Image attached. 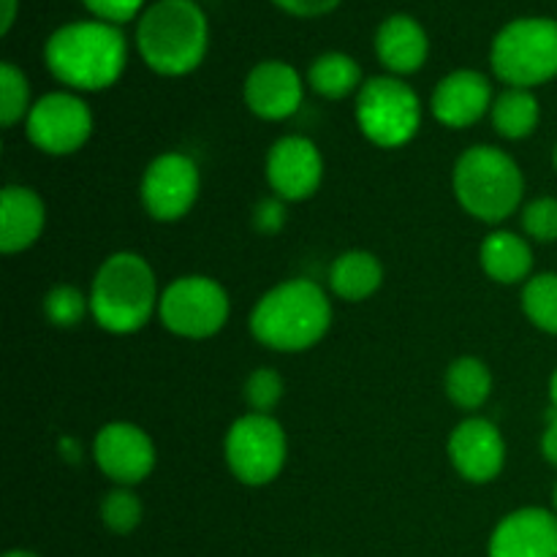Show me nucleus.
Returning <instances> with one entry per match:
<instances>
[{
    "instance_id": "19",
    "label": "nucleus",
    "mask_w": 557,
    "mask_h": 557,
    "mask_svg": "<svg viewBox=\"0 0 557 557\" xmlns=\"http://www.w3.org/2000/svg\"><path fill=\"white\" fill-rule=\"evenodd\" d=\"M47 228V205L27 185H5L0 194V250L16 256L30 250Z\"/></svg>"
},
{
    "instance_id": "11",
    "label": "nucleus",
    "mask_w": 557,
    "mask_h": 557,
    "mask_svg": "<svg viewBox=\"0 0 557 557\" xmlns=\"http://www.w3.org/2000/svg\"><path fill=\"white\" fill-rule=\"evenodd\" d=\"M201 194L199 163L188 152L169 150L152 158L141 172L139 201L158 223H177L196 207Z\"/></svg>"
},
{
    "instance_id": "35",
    "label": "nucleus",
    "mask_w": 557,
    "mask_h": 557,
    "mask_svg": "<svg viewBox=\"0 0 557 557\" xmlns=\"http://www.w3.org/2000/svg\"><path fill=\"white\" fill-rule=\"evenodd\" d=\"M16 9H20V0H3V20H0V33H9L14 27Z\"/></svg>"
},
{
    "instance_id": "4",
    "label": "nucleus",
    "mask_w": 557,
    "mask_h": 557,
    "mask_svg": "<svg viewBox=\"0 0 557 557\" xmlns=\"http://www.w3.org/2000/svg\"><path fill=\"white\" fill-rule=\"evenodd\" d=\"M158 275L136 250H117L98 264L90 283V319L109 335H136L158 315Z\"/></svg>"
},
{
    "instance_id": "17",
    "label": "nucleus",
    "mask_w": 557,
    "mask_h": 557,
    "mask_svg": "<svg viewBox=\"0 0 557 557\" xmlns=\"http://www.w3.org/2000/svg\"><path fill=\"white\" fill-rule=\"evenodd\" d=\"M490 557H557V515L542 506H525L495 525Z\"/></svg>"
},
{
    "instance_id": "13",
    "label": "nucleus",
    "mask_w": 557,
    "mask_h": 557,
    "mask_svg": "<svg viewBox=\"0 0 557 557\" xmlns=\"http://www.w3.org/2000/svg\"><path fill=\"white\" fill-rule=\"evenodd\" d=\"M267 185L272 196L286 205L308 201L324 183V156L319 145L302 134H288L272 141L264 161Z\"/></svg>"
},
{
    "instance_id": "6",
    "label": "nucleus",
    "mask_w": 557,
    "mask_h": 557,
    "mask_svg": "<svg viewBox=\"0 0 557 557\" xmlns=\"http://www.w3.org/2000/svg\"><path fill=\"white\" fill-rule=\"evenodd\" d=\"M490 69L506 87L533 90L557 76V20L520 16L500 27L490 47Z\"/></svg>"
},
{
    "instance_id": "2",
    "label": "nucleus",
    "mask_w": 557,
    "mask_h": 557,
    "mask_svg": "<svg viewBox=\"0 0 557 557\" xmlns=\"http://www.w3.org/2000/svg\"><path fill=\"white\" fill-rule=\"evenodd\" d=\"M332 326V299L310 277H292L256 299L248 330L259 346L277 354H302L319 346Z\"/></svg>"
},
{
    "instance_id": "20",
    "label": "nucleus",
    "mask_w": 557,
    "mask_h": 557,
    "mask_svg": "<svg viewBox=\"0 0 557 557\" xmlns=\"http://www.w3.org/2000/svg\"><path fill=\"white\" fill-rule=\"evenodd\" d=\"M479 264L482 272L498 286H525L533 272V248L528 237L509 232V228H495L479 245Z\"/></svg>"
},
{
    "instance_id": "3",
    "label": "nucleus",
    "mask_w": 557,
    "mask_h": 557,
    "mask_svg": "<svg viewBox=\"0 0 557 557\" xmlns=\"http://www.w3.org/2000/svg\"><path fill=\"white\" fill-rule=\"evenodd\" d=\"M136 52L158 76H188L210 49V20L196 0H156L136 20Z\"/></svg>"
},
{
    "instance_id": "18",
    "label": "nucleus",
    "mask_w": 557,
    "mask_h": 557,
    "mask_svg": "<svg viewBox=\"0 0 557 557\" xmlns=\"http://www.w3.org/2000/svg\"><path fill=\"white\" fill-rule=\"evenodd\" d=\"M375 58L386 74L406 76L424 69L430 58V36L422 22L408 14H392L375 30Z\"/></svg>"
},
{
    "instance_id": "8",
    "label": "nucleus",
    "mask_w": 557,
    "mask_h": 557,
    "mask_svg": "<svg viewBox=\"0 0 557 557\" xmlns=\"http://www.w3.org/2000/svg\"><path fill=\"white\" fill-rule=\"evenodd\" d=\"M223 457L245 487H267L281 479L288 462V435L272 413H243L223 438Z\"/></svg>"
},
{
    "instance_id": "10",
    "label": "nucleus",
    "mask_w": 557,
    "mask_h": 557,
    "mask_svg": "<svg viewBox=\"0 0 557 557\" xmlns=\"http://www.w3.org/2000/svg\"><path fill=\"white\" fill-rule=\"evenodd\" d=\"M96 117L79 92L52 90L36 98L25 120L27 141L38 152L52 158H65L79 152L90 141Z\"/></svg>"
},
{
    "instance_id": "30",
    "label": "nucleus",
    "mask_w": 557,
    "mask_h": 557,
    "mask_svg": "<svg viewBox=\"0 0 557 557\" xmlns=\"http://www.w3.org/2000/svg\"><path fill=\"white\" fill-rule=\"evenodd\" d=\"M522 232L533 243H557V199L555 196H539L522 207Z\"/></svg>"
},
{
    "instance_id": "1",
    "label": "nucleus",
    "mask_w": 557,
    "mask_h": 557,
    "mask_svg": "<svg viewBox=\"0 0 557 557\" xmlns=\"http://www.w3.org/2000/svg\"><path fill=\"white\" fill-rule=\"evenodd\" d=\"M49 74L74 92H101L120 82L128 65V38L117 25L76 20L54 27L44 44Z\"/></svg>"
},
{
    "instance_id": "22",
    "label": "nucleus",
    "mask_w": 557,
    "mask_h": 557,
    "mask_svg": "<svg viewBox=\"0 0 557 557\" xmlns=\"http://www.w3.org/2000/svg\"><path fill=\"white\" fill-rule=\"evenodd\" d=\"M490 123L495 134L506 141H522L536 134L542 123V107L533 90L522 87H504L495 92L493 109H490Z\"/></svg>"
},
{
    "instance_id": "33",
    "label": "nucleus",
    "mask_w": 557,
    "mask_h": 557,
    "mask_svg": "<svg viewBox=\"0 0 557 557\" xmlns=\"http://www.w3.org/2000/svg\"><path fill=\"white\" fill-rule=\"evenodd\" d=\"M286 201H281L277 196H272V199H264L259 207H256V228H259L261 234H275L277 228L286 223Z\"/></svg>"
},
{
    "instance_id": "16",
    "label": "nucleus",
    "mask_w": 557,
    "mask_h": 557,
    "mask_svg": "<svg viewBox=\"0 0 557 557\" xmlns=\"http://www.w3.org/2000/svg\"><path fill=\"white\" fill-rule=\"evenodd\" d=\"M495 90L487 74L476 69L449 71L430 96V112L444 128L466 131L493 109Z\"/></svg>"
},
{
    "instance_id": "37",
    "label": "nucleus",
    "mask_w": 557,
    "mask_h": 557,
    "mask_svg": "<svg viewBox=\"0 0 557 557\" xmlns=\"http://www.w3.org/2000/svg\"><path fill=\"white\" fill-rule=\"evenodd\" d=\"M3 557H38V555L30 553V549H11V553H5Z\"/></svg>"
},
{
    "instance_id": "15",
    "label": "nucleus",
    "mask_w": 557,
    "mask_h": 557,
    "mask_svg": "<svg viewBox=\"0 0 557 557\" xmlns=\"http://www.w3.org/2000/svg\"><path fill=\"white\" fill-rule=\"evenodd\" d=\"M305 82L308 79L286 60H261L245 76V107L264 123H283L302 107Z\"/></svg>"
},
{
    "instance_id": "5",
    "label": "nucleus",
    "mask_w": 557,
    "mask_h": 557,
    "mask_svg": "<svg viewBox=\"0 0 557 557\" xmlns=\"http://www.w3.org/2000/svg\"><path fill=\"white\" fill-rule=\"evenodd\" d=\"M451 194L473 221L498 226L522 207L525 174L520 163L500 147L473 145L455 161Z\"/></svg>"
},
{
    "instance_id": "31",
    "label": "nucleus",
    "mask_w": 557,
    "mask_h": 557,
    "mask_svg": "<svg viewBox=\"0 0 557 557\" xmlns=\"http://www.w3.org/2000/svg\"><path fill=\"white\" fill-rule=\"evenodd\" d=\"M92 20L109 22V25H125L131 20H139L147 9V0H82Z\"/></svg>"
},
{
    "instance_id": "32",
    "label": "nucleus",
    "mask_w": 557,
    "mask_h": 557,
    "mask_svg": "<svg viewBox=\"0 0 557 557\" xmlns=\"http://www.w3.org/2000/svg\"><path fill=\"white\" fill-rule=\"evenodd\" d=\"M283 14L299 16V20H315V16H326L343 3V0H272Z\"/></svg>"
},
{
    "instance_id": "23",
    "label": "nucleus",
    "mask_w": 557,
    "mask_h": 557,
    "mask_svg": "<svg viewBox=\"0 0 557 557\" xmlns=\"http://www.w3.org/2000/svg\"><path fill=\"white\" fill-rule=\"evenodd\" d=\"M308 87L315 96L326 98V101H343V98L354 96L362 90L364 74L362 65L357 63V58L346 52H321L319 58L310 63L308 69Z\"/></svg>"
},
{
    "instance_id": "14",
    "label": "nucleus",
    "mask_w": 557,
    "mask_h": 557,
    "mask_svg": "<svg viewBox=\"0 0 557 557\" xmlns=\"http://www.w3.org/2000/svg\"><path fill=\"white\" fill-rule=\"evenodd\" d=\"M446 457L457 476L471 484H490L506 468V441L498 424L484 417H468L449 433Z\"/></svg>"
},
{
    "instance_id": "27",
    "label": "nucleus",
    "mask_w": 557,
    "mask_h": 557,
    "mask_svg": "<svg viewBox=\"0 0 557 557\" xmlns=\"http://www.w3.org/2000/svg\"><path fill=\"white\" fill-rule=\"evenodd\" d=\"M44 315L58 330H74L90 315V294L74 283H58L44 297Z\"/></svg>"
},
{
    "instance_id": "38",
    "label": "nucleus",
    "mask_w": 557,
    "mask_h": 557,
    "mask_svg": "<svg viewBox=\"0 0 557 557\" xmlns=\"http://www.w3.org/2000/svg\"><path fill=\"white\" fill-rule=\"evenodd\" d=\"M553 504H555V515H557V484H555V493H553Z\"/></svg>"
},
{
    "instance_id": "21",
    "label": "nucleus",
    "mask_w": 557,
    "mask_h": 557,
    "mask_svg": "<svg viewBox=\"0 0 557 557\" xmlns=\"http://www.w3.org/2000/svg\"><path fill=\"white\" fill-rule=\"evenodd\" d=\"M330 292L343 302H364L384 286V264L370 250H346L330 264Z\"/></svg>"
},
{
    "instance_id": "25",
    "label": "nucleus",
    "mask_w": 557,
    "mask_h": 557,
    "mask_svg": "<svg viewBox=\"0 0 557 557\" xmlns=\"http://www.w3.org/2000/svg\"><path fill=\"white\" fill-rule=\"evenodd\" d=\"M522 313L536 330L557 337V272H539L522 286Z\"/></svg>"
},
{
    "instance_id": "28",
    "label": "nucleus",
    "mask_w": 557,
    "mask_h": 557,
    "mask_svg": "<svg viewBox=\"0 0 557 557\" xmlns=\"http://www.w3.org/2000/svg\"><path fill=\"white\" fill-rule=\"evenodd\" d=\"M145 520V506L134 487H114L101 498V522L107 531L128 536Z\"/></svg>"
},
{
    "instance_id": "26",
    "label": "nucleus",
    "mask_w": 557,
    "mask_h": 557,
    "mask_svg": "<svg viewBox=\"0 0 557 557\" xmlns=\"http://www.w3.org/2000/svg\"><path fill=\"white\" fill-rule=\"evenodd\" d=\"M33 103H36V98H33L30 79H27L25 71L9 60L0 63V123H3V128L25 123Z\"/></svg>"
},
{
    "instance_id": "29",
    "label": "nucleus",
    "mask_w": 557,
    "mask_h": 557,
    "mask_svg": "<svg viewBox=\"0 0 557 557\" xmlns=\"http://www.w3.org/2000/svg\"><path fill=\"white\" fill-rule=\"evenodd\" d=\"M283 395H286V381L272 368H256L243 384L245 406L250 408V413H272L281 406Z\"/></svg>"
},
{
    "instance_id": "39",
    "label": "nucleus",
    "mask_w": 557,
    "mask_h": 557,
    "mask_svg": "<svg viewBox=\"0 0 557 557\" xmlns=\"http://www.w3.org/2000/svg\"><path fill=\"white\" fill-rule=\"evenodd\" d=\"M553 163H555V172H557V145H555V150H553Z\"/></svg>"
},
{
    "instance_id": "9",
    "label": "nucleus",
    "mask_w": 557,
    "mask_h": 557,
    "mask_svg": "<svg viewBox=\"0 0 557 557\" xmlns=\"http://www.w3.org/2000/svg\"><path fill=\"white\" fill-rule=\"evenodd\" d=\"M232 315V299L221 281L210 275H180L163 286L158 321L183 341H210Z\"/></svg>"
},
{
    "instance_id": "36",
    "label": "nucleus",
    "mask_w": 557,
    "mask_h": 557,
    "mask_svg": "<svg viewBox=\"0 0 557 557\" xmlns=\"http://www.w3.org/2000/svg\"><path fill=\"white\" fill-rule=\"evenodd\" d=\"M549 400H553V406L557 411V368H555V373L549 375Z\"/></svg>"
},
{
    "instance_id": "24",
    "label": "nucleus",
    "mask_w": 557,
    "mask_h": 557,
    "mask_svg": "<svg viewBox=\"0 0 557 557\" xmlns=\"http://www.w3.org/2000/svg\"><path fill=\"white\" fill-rule=\"evenodd\" d=\"M444 389L451 406L473 413L487 406L493 395V370L479 357H457L446 368Z\"/></svg>"
},
{
    "instance_id": "7",
    "label": "nucleus",
    "mask_w": 557,
    "mask_h": 557,
    "mask_svg": "<svg viewBox=\"0 0 557 557\" xmlns=\"http://www.w3.org/2000/svg\"><path fill=\"white\" fill-rule=\"evenodd\" d=\"M357 128L370 145L381 150L406 147L422 128V101L406 79L379 74L364 79L354 98Z\"/></svg>"
},
{
    "instance_id": "34",
    "label": "nucleus",
    "mask_w": 557,
    "mask_h": 557,
    "mask_svg": "<svg viewBox=\"0 0 557 557\" xmlns=\"http://www.w3.org/2000/svg\"><path fill=\"white\" fill-rule=\"evenodd\" d=\"M542 455L549 466L557 468V413L549 419L547 430H544V435H542Z\"/></svg>"
},
{
    "instance_id": "12",
    "label": "nucleus",
    "mask_w": 557,
    "mask_h": 557,
    "mask_svg": "<svg viewBox=\"0 0 557 557\" xmlns=\"http://www.w3.org/2000/svg\"><path fill=\"white\" fill-rule=\"evenodd\" d=\"M92 460L114 487H136L156 471L158 449L139 424L109 422L92 438Z\"/></svg>"
}]
</instances>
